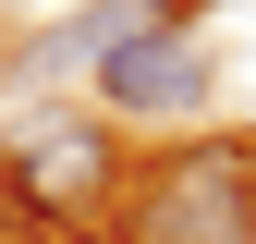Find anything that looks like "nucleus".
<instances>
[{"label":"nucleus","instance_id":"f257e3e1","mask_svg":"<svg viewBox=\"0 0 256 244\" xmlns=\"http://www.w3.org/2000/svg\"><path fill=\"white\" fill-rule=\"evenodd\" d=\"M110 244H256V146L244 134H183L146 159L110 208Z\"/></svg>","mask_w":256,"mask_h":244},{"label":"nucleus","instance_id":"f03ea898","mask_svg":"<svg viewBox=\"0 0 256 244\" xmlns=\"http://www.w3.org/2000/svg\"><path fill=\"white\" fill-rule=\"evenodd\" d=\"M122 134L110 122H74V110H37L12 146H0V196L24 208L37 232H110V208H122Z\"/></svg>","mask_w":256,"mask_h":244},{"label":"nucleus","instance_id":"7ed1b4c3","mask_svg":"<svg viewBox=\"0 0 256 244\" xmlns=\"http://www.w3.org/2000/svg\"><path fill=\"white\" fill-rule=\"evenodd\" d=\"M86 86H98L122 122H208V98H220V61L196 49V24L171 12V24H146L134 49H110Z\"/></svg>","mask_w":256,"mask_h":244},{"label":"nucleus","instance_id":"20e7f679","mask_svg":"<svg viewBox=\"0 0 256 244\" xmlns=\"http://www.w3.org/2000/svg\"><path fill=\"white\" fill-rule=\"evenodd\" d=\"M146 24H171V0H86L61 37L24 49V74H98L110 49H134V37H146Z\"/></svg>","mask_w":256,"mask_h":244}]
</instances>
